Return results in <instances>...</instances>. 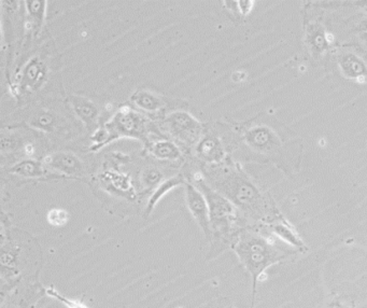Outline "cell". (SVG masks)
Segmentation results:
<instances>
[{"mask_svg": "<svg viewBox=\"0 0 367 308\" xmlns=\"http://www.w3.org/2000/svg\"><path fill=\"white\" fill-rule=\"evenodd\" d=\"M211 182L217 191L230 200L236 208H240L253 218L265 220L270 218V215H279L274 213L275 207L270 206L252 181L237 167L223 169Z\"/></svg>", "mask_w": 367, "mask_h": 308, "instance_id": "cell-1", "label": "cell"}, {"mask_svg": "<svg viewBox=\"0 0 367 308\" xmlns=\"http://www.w3.org/2000/svg\"><path fill=\"white\" fill-rule=\"evenodd\" d=\"M232 248L241 264L251 275L255 296V288L261 276L268 267L278 263L284 256L268 238L253 232L241 233Z\"/></svg>", "mask_w": 367, "mask_h": 308, "instance_id": "cell-2", "label": "cell"}, {"mask_svg": "<svg viewBox=\"0 0 367 308\" xmlns=\"http://www.w3.org/2000/svg\"><path fill=\"white\" fill-rule=\"evenodd\" d=\"M195 186L204 194L208 204L211 231L221 236L230 234L237 218L235 205L203 178L195 179Z\"/></svg>", "mask_w": 367, "mask_h": 308, "instance_id": "cell-3", "label": "cell"}, {"mask_svg": "<svg viewBox=\"0 0 367 308\" xmlns=\"http://www.w3.org/2000/svg\"><path fill=\"white\" fill-rule=\"evenodd\" d=\"M244 142L250 149L261 155L270 157L275 163H284V139L278 132L266 125H255L247 128L243 135Z\"/></svg>", "mask_w": 367, "mask_h": 308, "instance_id": "cell-4", "label": "cell"}, {"mask_svg": "<svg viewBox=\"0 0 367 308\" xmlns=\"http://www.w3.org/2000/svg\"><path fill=\"white\" fill-rule=\"evenodd\" d=\"M167 130L184 144H197L203 136V126L197 119L186 111H176L165 119Z\"/></svg>", "mask_w": 367, "mask_h": 308, "instance_id": "cell-5", "label": "cell"}, {"mask_svg": "<svg viewBox=\"0 0 367 308\" xmlns=\"http://www.w3.org/2000/svg\"><path fill=\"white\" fill-rule=\"evenodd\" d=\"M145 128V119L136 111L125 107L113 117L106 131L113 133L115 136L138 138L141 137Z\"/></svg>", "mask_w": 367, "mask_h": 308, "instance_id": "cell-6", "label": "cell"}, {"mask_svg": "<svg viewBox=\"0 0 367 308\" xmlns=\"http://www.w3.org/2000/svg\"><path fill=\"white\" fill-rule=\"evenodd\" d=\"M184 191H186V206L189 208L192 217L203 229L206 236L210 238L212 231L209 218L208 204L206 201L205 196L193 184H184Z\"/></svg>", "mask_w": 367, "mask_h": 308, "instance_id": "cell-7", "label": "cell"}, {"mask_svg": "<svg viewBox=\"0 0 367 308\" xmlns=\"http://www.w3.org/2000/svg\"><path fill=\"white\" fill-rule=\"evenodd\" d=\"M196 155L207 164H221L226 157V148L216 135H205L196 144Z\"/></svg>", "mask_w": 367, "mask_h": 308, "instance_id": "cell-8", "label": "cell"}, {"mask_svg": "<svg viewBox=\"0 0 367 308\" xmlns=\"http://www.w3.org/2000/svg\"><path fill=\"white\" fill-rule=\"evenodd\" d=\"M47 165L67 175H81L84 171L82 162L76 155L66 152L53 154L46 159Z\"/></svg>", "mask_w": 367, "mask_h": 308, "instance_id": "cell-9", "label": "cell"}, {"mask_svg": "<svg viewBox=\"0 0 367 308\" xmlns=\"http://www.w3.org/2000/svg\"><path fill=\"white\" fill-rule=\"evenodd\" d=\"M69 101L76 115L88 128H91L95 125L97 121L98 109L93 102L88 101V98L82 97V96L76 95L71 96Z\"/></svg>", "mask_w": 367, "mask_h": 308, "instance_id": "cell-10", "label": "cell"}, {"mask_svg": "<svg viewBox=\"0 0 367 308\" xmlns=\"http://www.w3.org/2000/svg\"><path fill=\"white\" fill-rule=\"evenodd\" d=\"M148 152L151 157H155L157 161L176 163V162L182 160L181 150L179 149L177 144L169 142V140H157V142H153L148 148Z\"/></svg>", "mask_w": 367, "mask_h": 308, "instance_id": "cell-11", "label": "cell"}, {"mask_svg": "<svg viewBox=\"0 0 367 308\" xmlns=\"http://www.w3.org/2000/svg\"><path fill=\"white\" fill-rule=\"evenodd\" d=\"M344 76L357 81H367V67L355 54L348 53L339 59Z\"/></svg>", "mask_w": 367, "mask_h": 308, "instance_id": "cell-12", "label": "cell"}, {"mask_svg": "<svg viewBox=\"0 0 367 308\" xmlns=\"http://www.w3.org/2000/svg\"><path fill=\"white\" fill-rule=\"evenodd\" d=\"M130 101L139 110L146 113H157L163 108L162 99L149 90H137L136 93L132 94Z\"/></svg>", "mask_w": 367, "mask_h": 308, "instance_id": "cell-13", "label": "cell"}, {"mask_svg": "<svg viewBox=\"0 0 367 308\" xmlns=\"http://www.w3.org/2000/svg\"><path fill=\"white\" fill-rule=\"evenodd\" d=\"M184 184V178L182 176H175L172 178L167 179L166 181L159 184L157 189H155V193L152 194L150 198L149 202H148L147 213H151L155 209V205L162 200L163 196L166 195L170 190L177 188L180 184Z\"/></svg>", "mask_w": 367, "mask_h": 308, "instance_id": "cell-14", "label": "cell"}, {"mask_svg": "<svg viewBox=\"0 0 367 308\" xmlns=\"http://www.w3.org/2000/svg\"><path fill=\"white\" fill-rule=\"evenodd\" d=\"M10 171L12 174L28 177V178H39V177L44 176L46 173H47L40 163L34 161L21 162V163L12 167Z\"/></svg>", "mask_w": 367, "mask_h": 308, "instance_id": "cell-15", "label": "cell"}, {"mask_svg": "<svg viewBox=\"0 0 367 308\" xmlns=\"http://www.w3.org/2000/svg\"><path fill=\"white\" fill-rule=\"evenodd\" d=\"M107 181H109V184L115 188V190L122 192V193L130 194L134 192L132 184H130V179L128 176L122 174H115V173H107L105 175Z\"/></svg>", "mask_w": 367, "mask_h": 308, "instance_id": "cell-16", "label": "cell"}, {"mask_svg": "<svg viewBox=\"0 0 367 308\" xmlns=\"http://www.w3.org/2000/svg\"><path fill=\"white\" fill-rule=\"evenodd\" d=\"M163 174L155 169H148L142 171L140 182L145 189H157L162 184Z\"/></svg>", "mask_w": 367, "mask_h": 308, "instance_id": "cell-17", "label": "cell"}, {"mask_svg": "<svg viewBox=\"0 0 367 308\" xmlns=\"http://www.w3.org/2000/svg\"><path fill=\"white\" fill-rule=\"evenodd\" d=\"M41 68L42 67L38 63H32L28 66V71L25 74V84H28V86L34 88L36 84H39L43 75Z\"/></svg>", "mask_w": 367, "mask_h": 308, "instance_id": "cell-18", "label": "cell"}, {"mask_svg": "<svg viewBox=\"0 0 367 308\" xmlns=\"http://www.w3.org/2000/svg\"><path fill=\"white\" fill-rule=\"evenodd\" d=\"M48 296H51V298H57L59 300L61 303L64 304L67 308H88L86 304L82 303V302L77 301V300H72V298H66V296H61L57 290H55L53 287H50L47 289Z\"/></svg>", "mask_w": 367, "mask_h": 308, "instance_id": "cell-19", "label": "cell"}, {"mask_svg": "<svg viewBox=\"0 0 367 308\" xmlns=\"http://www.w3.org/2000/svg\"><path fill=\"white\" fill-rule=\"evenodd\" d=\"M309 39H310V44H313V49H316V51H324L326 46H328V40H326V35H324L322 30L313 28L311 32H309Z\"/></svg>", "mask_w": 367, "mask_h": 308, "instance_id": "cell-20", "label": "cell"}, {"mask_svg": "<svg viewBox=\"0 0 367 308\" xmlns=\"http://www.w3.org/2000/svg\"><path fill=\"white\" fill-rule=\"evenodd\" d=\"M68 213L61 208H54L48 213V221L54 227H61L68 222Z\"/></svg>", "mask_w": 367, "mask_h": 308, "instance_id": "cell-21", "label": "cell"}, {"mask_svg": "<svg viewBox=\"0 0 367 308\" xmlns=\"http://www.w3.org/2000/svg\"><path fill=\"white\" fill-rule=\"evenodd\" d=\"M55 120L53 115L49 113H38L32 120V125L36 128H41V130H52L53 125H54Z\"/></svg>", "mask_w": 367, "mask_h": 308, "instance_id": "cell-22", "label": "cell"}, {"mask_svg": "<svg viewBox=\"0 0 367 308\" xmlns=\"http://www.w3.org/2000/svg\"><path fill=\"white\" fill-rule=\"evenodd\" d=\"M357 5H360L363 10L367 12V1H361V3H357Z\"/></svg>", "mask_w": 367, "mask_h": 308, "instance_id": "cell-23", "label": "cell"}, {"mask_svg": "<svg viewBox=\"0 0 367 308\" xmlns=\"http://www.w3.org/2000/svg\"><path fill=\"white\" fill-rule=\"evenodd\" d=\"M230 308H234V307H230Z\"/></svg>", "mask_w": 367, "mask_h": 308, "instance_id": "cell-24", "label": "cell"}]
</instances>
